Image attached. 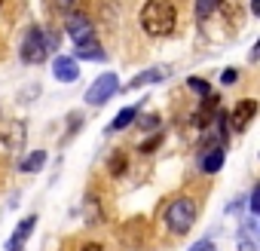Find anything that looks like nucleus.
<instances>
[{"instance_id": "nucleus-25", "label": "nucleus", "mask_w": 260, "mask_h": 251, "mask_svg": "<svg viewBox=\"0 0 260 251\" xmlns=\"http://www.w3.org/2000/svg\"><path fill=\"white\" fill-rule=\"evenodd\" d=\"M83 251H104V248H101L98 242H86V245H83Z\"/></svg>"}, {"instance_id": "nucleus-5", "label": "nucleus", "mask_w": 260, "mask_h": 251, "mask_svg": "<svg viewBox=\"0 0 260 251\" xmlns=\"http://www.w3.org/2000/svg\"><path fill=\"white\" fill-rule=\"evenodd\" d=\"M64 28H68V37H71L74 43L95 40V28H92V22H89L83 13H68V19H64Z\"/></svg>"}, {"instance_id": "nucleus-7", "label": "nucleus", "mask_w": 260, "mask_h": 251, "mask_svg": "<svg viewBox=\"0 0 260 251\" xmlns=\"http://www.w3.org/2000/svg\"><path fill=\"white\" fill-rule=\"evenodd\" d=\"M52 74H55V80H61V83H74L77 77H80V68H77V61L74 58H55L52 61Z\"/></svg>"}, {"instance_id": "nucleus-20", "label": "nucleus", "mask_w": 260, "mask_h": 251, "mask_svg": "<svg viewBox=\"0 0 260 251\" xmlns=\"http://www.w3.org/2000/svg\"><path fill=\"white\" fill-rule=\"evenodd\" d=\"M190 89H196V92H202V95H208V92H211V86H208L205 80H190Z\"/></svg>"}, {"instance_id": "nucleus-21", "label": "nucleus", "mask_w": 260, "mask_h": 251, "mask_svg": "<svg viewBox=\"0 0 260 251\" xmlns=\"http://www.w3.org/2000/svg\"><path fill=\"white\" fill-rule=\"evenodd\" d=\"M159 141H162V135H156V138H150V141H147V144H141L138 150H141V153H153V147H156Z\"/></svg>"}, {"instance_id": "nucleus-22", "label": "nucleus", "mask_w": 260, "mask_h": 251, "mask_svg": "<svg viewBox=\"0 0 260 251\" xmlns=\"http://www.w3.org/2000/svg\"><path fill=\"white\" fill-rule=\"evenodd\" d=\"M260 211V187H254V193H251V214H257Z\"/></svg>"}, {"instance_id": "nucleus-23", "label": "nucleus", "mask_w": 260, "mask_h": 251, "mask_svg": "<svg viewBox=\"0 0 260 251\" xmlns=\"http://www.w3.org/2000/svg\"><path fill=\"white\" fill-rule=\"evenodd\" d=\"M159 125V116H141V129H156Z\"/></svg>"}, {"instance_id": "nucleus-3", "label": "nucleus", "mask_w": 260, "mask_h": 251, "mask_svg": "<svg viewBox=\"0 0 260 251\" xmlns=\"http://www.w3.org/2000/svg\"><path fill=\"white\" fill-rule=\"evenodd\" d=\"M46 49H49V37H46V31H43L40 25L28 28V34H25V40H22V61L37 65V61L46 58Z\"/></svg>"}, {"instance_id": "nucleus-12", "label": "nucleus", "mask_w": 260, "mask_h": 251, "mask_svg": "<svg viewBox=\"0 0 260 251\" xmlns=\"http://www.w3.org/2000/svg\"><path fill=\"white\" fill-rule=\"evenodd\" d=\"M156 80H162V71H159V68H150V71L138 74L132 83H128V89H141V86H147V83H156Z\"/></svg>"}, {"instance_id": "nucleus-13", "label": "nucleus", "mask_w": 260, "mask_h": 251, "mask_svg": "<svg viewBox=\"0 0 260 251\" xmlns=\"http://www.w3.org/2000/svg\"><path fill=\"white\" fill-rule=\"evenodd\" d=\"M43 163H46V153H43V150H34L19 169H22V172H37V169H43Z\"/></svg>"}, {"instance_id": "nucleus-24", "label": "nucleus", "mask_w": 260, "mask_h": 251, "mask_svg": "<svg viewBox=\"0 0 260 251\" xmlns=\"http://www.w3.org/2000/svg\"><path fill=\"white\" fill-rule=\"evenodd\" d=\"M55 4L64 10V13H74V7H77V0H55Z\"/></svg>"}, {"instance_id": "nucleus-10", "label": "nucleus", "mask_w": 260, "mask_h": 251, "mask_svg": "<svg viewBox=\"0 0 260 251\" xmlns=\"http://www.w3.org/2000/svg\"><path fill=\"white\" fill-rule=\"evenodd\" d=\"M199 166H202V172H205V175H214V172L223 166V147H208V153L202 156V163H199Z\"/></svg>"}, {"instance_id": "nucleus-15", "label": "nucleus", "mask_w": 260, "mask_h": 251, "mask_svg": "<svg viewBox=\"0 0 260 251\" xmlns=\"http://www.w3.org/2000/svg\"><path fill=\"white\" fill-rule=\"evenodd\" d=\"M214 10H217V0H199V4H196V16L199 19H208Z\"/></svg>"}, {"instance_id": "nucleus-9", "label": "nucleus", "mask_w": 260, "mask_h": 251, "mask_svg": "<svg viewBox=\"0 0 260 251\" xmlns=\"http://www.w3.org/2000/svg\"><path fill=\"white\" fill-rule=\"evenodd\" d=\"M77 58H89V61H104L107 52L98 46V40H86V43H77Z\"/></svg>"}, {"instance_id": "nucleus-11", "label": "nucleus", "mask_w": 260, "mask_h": 251, "mask_svg": "<svg viewBox=\"0 0 260 251\" xmlns=\"http://www.w3.org/2000/svg\"><path fill=\"white\" fill-rule=\"evenodd\" d=\"M135 116H138V107H122V110L113 116V122L107 125V132H119V129H125V125L132 122Z\"/></svg>"}, {"instance_id": "nucleus-8", "label": "nucleus", "mask_w": 260, "mask_h": 251, "mask_svg": "<svg viewBox=\"0 0 260 251\" xmlns=\"http://www.w3.org/2000/svg\"><path fill=\"white\" fill-rule=\"evenodd\" d=\"M34 224H37V217L31 214V217H25L22 224H19V230L13 233V239H10V251H22V245H25V239L34 233Z\"/></svg>"}, {"instance_id": "nucleus-14", "label": "nucleus", "mask_w": 260, "mask_h": 251, "mask_svg": "<svg viewBox=\"0 0 260 251\" xmlns=\"http://www.w3.org/2000/svg\"><path fill=\"white\" fill-rule=\"evenodd\" d=\"M242 251H257V245H254V221H248V227L242 233Z\"/></svg>"}, {"instance_id": "nucleus-2", "label": "nucleus", "mask_w": 260, "mask_h": 251, "mask_svg": "<svg viewBox=\"0 0 260 251\" xmlns=\"http://www.w3.org/2000/svg\"><path fill=\"white\" fill-rule=\"evenodd\" d=\"M193 221H196V202H193L190 196L172 199V205L166 208V224H169V230H172L175 236H184V233L193 227Z\"/></svg>"}, {"instance_id": "nucleus-17", "label": "nucleus", "mask_w": 260, "mask_h": 251, "mask_svg": "<svg viewBox=\"0 0 260 251\" xmlns=\"http://www.w3.org/2000/svg\"><path fill=\"white\" fill-rule=\"evenodd\" d=\"M217 4H220V10H223L226 22H233V19H236V7H233V0H217Z\"/></svg>"}, {"instance_id": "nucleus-1", "label": "nucleus", "mask_w": 260, "mask_h": 251, "mask_svg": "<svg viewBox=\"0 0 260 251\" xmlns=\"http://www.w3.org/2000/svg\"><path fill=\"white\" fill-rule=\"evenodd\" d=\"M175 22H178V10H175L172 0H147V4L141 7V28L150 37L172 34Z\"/></svg>"}, {"instance_id": "nucleus-4", "label": "nucleus", "mask_w": 260, "mask_h": 251, "mask_svg": "<svg viewBox=\"0 0 260 251\" xmlns=\"http://www.w3.org/2000/svg\"><path fill=\"white\" fill-rule=\"evenodd\" d=\"M119 89V80H116V74H101V77H95V83L89 86V92H86V101L89 104H104L113 92Z\"/></svg>"}, {"instance_id": "nucleus-26", "label": "nucleus", "mask_w": 260, "mask_h": 251, "mask_svg": "<svg viewBox=\"0 0 260 251\" xmlns=\"http://www.w3.org/2000/svg\"><path fill=\"white\" fill-rule=\"evenodd\" d=\"M0 4H4V0H0Z\"/></svg>"}, {"instance_id": "nucleus-16", "label": "nucleus", "mask_w": 260, "mask_h": 251, "mask_svg": "<svg viewBox=\"0 0 260 251\" xmlns=\"http://www.w3.org/2000/svg\"><path fill=\"white\" fill-rule=\"evenodd\" d=\"M122 169H125V156L122 153L110 156V175H122Z\"/></svg>"}, {"instance_id": "nucleus-6", "label": "nucleus", "mask_w": 260, "mask_h": 251, "mask_svg": "<svg viewBox=\"0 0 260 251\" xmlns=\"http://www.w3.org/2000/svg\"><path fill=\"white\" fill-rule=\"evenodd\" d=\"M254 116H257V101H254V98H242V101H236V107H233V113H230V122H233L230 129L245 132Z\"/></svg>"}, {"instance_id": "nucleus-18", "label": "nucleus", "mask_w": 260, "mask_h": 251, "mask_svg": "<svg viewBox=\"0 0 260 251\" xmlns=\"http://www.w3.org/2000/svg\"><path fill=\"white\" fill-rule=\"evenodd\" d=\"M236 80H239V71H236V68H226V71L220 74V83H223V86H230V83H236Z\"/></svg>"}, {"instance_id": "nucleus-19", "label": "nucleus", "mask_w": 260, "mask_h": 251, "mask_svg": "<svg viewBox=\"0 0 260 251\" xmlns=\"http://www.w3.org/2000/svg\"><path fill=\"white\" fill-rule=\"evenodd\" d=\"M187 251H214V242L211 239H199L193 248H187Z\"/></svg>"}]
</instances>
